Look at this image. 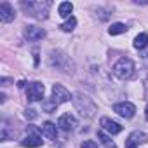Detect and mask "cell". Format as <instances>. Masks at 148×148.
I'll return each mask as SVG.
<instances>
[{
	"mask_svg": "<svg viewBox=\"0 0 148 148\" xmlns=\"http://www.w3.org/2000/svg\"><path fill=\"white\" fill-rule=\"evenodd\" d=\"M82 148H98V145H96L92 139H87V141L82 143Z\"/></svg>",
	"mask_w": 148,
	"mask_h": 148,
	"instance_id": "20",
	"label": "cell"
},
{
	"mask_svg": "<svg viewBox=\"0 0 148 148\" xmlns=\"http://www.w3.org/2000/svg\"><path fill=\"white\" fill-rule=\"evenodd\" d=\"M71 11H73V4H71V2H61L59 7H58V14H59L61 18H71V16H70Z\"/></svg>",
	"mask_w": 148,
	"mask_h": 148,
	"instance_id": "14",
	"label": "cell"
},
{
	"mask_svg": "<svg viewBox=\"0 0 148 148\" xmlns=\"http://www.w3.org/2000/svg\"><path fill=\"white\" fill-rule=\"evenodd\" d=\"M58 125H59L63 131H73V129H75V127L79 125V122H77V119L73 117V115L64 113V115H61V117H59Z\"/></svg>",
	"mask_w": 148,
	"mask_h": 148,
	"instance_id": "8",
	"label": "cell"
},
{
	"mask_svg": "<svg viewBox=\"0 0 148 148\" xmlns=\"http://www.w3.org/2000/svg\"><path fill=\"white\" fill-rule=\"evenodd\" d=\"M125 141H129V143H132V145L139 146V145H143V143H146V141H148V136H146L145 132L134 131V132H131V134H129V138H127Z\"/></svg>",
	"mask_w": 148,
	"mask_h": 148,
	"instance_id": "13",
	"label": "cell"
},
{
	"mask_svg": "<svg viewBox=\"0 0 148 148\" xmlns=\"http://www.w3.org/2000/svg\"><path fill=\"white\" fill-rule=\"evenodd\" d=\"M42 106H44V110H45L47 113H52V112H56L58 103L54 101V98H51V99H45V101L42 103Z\"/></svg>",
	"mask_w": 148,
	"mask_h": 148,
	"instance_id": "19",
	"label": "cell"
},
{
	"mask_svg": "<svg viewBox=\"0 0 148 148\" xmlns=\"http://www.w3.org/2000/svg\"><path fill=\"white\" fill-rule=\"evenodd\" d=\"M113 73H115V77H119L120 80H129L134 75V63L129 58H120L113 64Z\"/></svg>",
	"mask_w": 148,
	"mask_h": 148,
	"instance_id": "2",
	"label": "cell"
},
{
	"mask_svg": "<svg viewBox=\"0 0 148 148\" xmlns=\"http://www.w3.org/2000/svg\"><path fill=\"white\" fill-rule=\"evenodd\" d=\"M21 146H28V148H38L42 146V138L38 134H28L23 141H21Z\"/></svg>",
	"mask_w": 148,
	"mask_h": 148,
	"instance_id": "11",
	"label": "cell"
},
{
	"mask_svg": "<svg viewBox=\"0 0 148 148\" xmlns=\"http://www.w3.org/2000/svg\"><path fill=\"white\" fill-rule=\"evenodd\" d=\"M51 5V2H21V7L26 11V14L35 19H45Z\"/></svg>",
	"mask_w": 148,
	"mask_h": 148,
	"instance_id": "1",
	"label": "cell"
},
{
	"mask_svg": "<svg viewBox=\"0 0 148 148\" xmlns=\"http://www.w3.org/2000/svg\"><path fill=\"white\" fill-rule=\"evenodd\" d=\"M99 124H101V127H103L105 131H108L110 134H119V132H122V125L117 124L115 120L108 119V117H103V119L99 120Z\"/></svg>",
	"mask_w": 148,
	"mask_h": 148,
	"instance_id": "9",
	"label": "cell"
},
{
	"mask_svg": "<svg viewBox=\"0 0 148 148\" xmlns=\"http://www.w3.org/2000/svg\"><path fill=\"white\" fill-rule=\"evenodd\" d=\"M145 117H146V120H148V108H146V112H145Z\"/></svg>",
	"mask_w": 148,
	"mask_h": 148,
	"instance_id": "24",
	"label": "cell"
},
{
	"mask_svg": "<svg viewBox=\"0 0 148 148\" xmlns=\"http://www.w3.org/2000/svg\"><path fill=\"white\" fill-rule=\"evenodd\" d=\"M25 37L28 38V42H38V40L45 38V30H42L38 26H26L25 28Z\"/></svg>",
	"mask_w": 148,
	"mask_h": 148,
	"instance_id": "7",
	"label": "cell"
},
{
	"mask_svg": "<svg viewBox=\"0 0 148 148\" xmlns=\"http://www.w3.org/2000/svg\"><path fill=\"white\" fill-rule=\"evenodd\" d=\"M42 134H44L47 139H56V136H58V127H56L52 122H44V124H42Z\"/></svg>",
	"mask_w": 148,
	"mask_h": 148,
	"instance_id": "12",
	"label": "cell"
},
{
	"mask_svg": "<svg viewBox=\"0 0 148 148\" xmlns=\"http://www.w3.org/2000/svg\"><path fill=\"white\" fill-rule=\"evenodd\" d=\"M9 82H11V80H9V79H2V84H4V86H7V84H9Z\"/></svg>",
	"mask_w": 148,
	"mask_h": 148,
	"instance_id": "23",
	"label": "cell"
},
{
	"mask_svg": "<svg viewBox=\"0 0 148 148\" xmlns=\"http://www.w3.org/2000/svg\"><path fill=\"white\" fill-rule=\"evenodd\" d=\"M125 32H127V26L124 23H113L108 28V33L110 35H120V33H125Z\"/></svg>",
	"mask_w": 148,
	"mask_h": 148,
	"instance_id": "15",
	"label": "cell"
},
{
	"mask_svg": "<svg viewBox=\"0 0 148 148\" xmlns=\"http://www.w3.org/2000/svg\"><path fill=\"white\" fill-rule=\"evenodd\" d=\"M73 105H75V108L80 112L82 117H92L94 112H96V105L91 98L84 96V94H77L75 98H73Z\"/></svg>",
	"mask_w": 148,
	"mask_h": 148,
	"instance_id": "3",
	"label": "cell"
},
{
	"mask_svg": "<svg viewBox=\"0 0 148 148\" xmlns=\"http://www.w3.org/2000/svg\"><path fill=\"white\" fill-rule=\"evenodd\" d=\"M125 148H138V146L132 145V143H129V141H125Z\"/></svg>",
	"mask_w": 148,
	"mask_h": 148,
	"instance_id": "22",
	"label": "cell"
},
{
	"mask_svg": "<svg viewBox=\"0 0 148 148\" xmlns=\"http://www.w3.org/2000/svg\"><path fill=\"white\" fill-rule=\"evenodd\" d=\"M148 45V35L146 33H139L136 38H134V47L136 49H145Z\"/></svg>",
	"mask_w": 148,
	"mask_h": 148,
	"instance_id": "16",
	"label": "cell"
},
{
	"mask_svg": "<svg viewBox=\"0 0 148 148\" xmlns=\"http://www.w3.org/2000/svg\"><path fill=\"white\" fill-rule=\"evenodd\" d=\"M113 112H115L117 115L124 117V119H132L134 113H136V106H134L132 103H129V101H124V103L113 105Z\"/></svg>",
	"mask_w": 148,
	"mask_h": 148,
	"instance_id": "5",
	"label": "cell"
},
{
	"mask_svg": "<svg viewBox=\"0 0 148 148\" xmlns=\"http://www.w3.org/2000/svg\"><path fill=\"white\" fill-rule=\"evenodd\" d=\"M75 26H77V19L71 16V18H68V19H66V21H64V23H63L59 28H61L63 32H71V30L75 28Z\"/></svg>",
	"mask_w": 148,
	"mask_h": 148,
	"instance_id": "17",
	"label": "cell"
},
{
	"mask_svg": "<svg viewBox=\"0 0 148 148\" xmlns=\"http://www.w3.org/2000/svg\"><path fill=\"white\" fill-rule=\"evenodd\" d=\"M44 92H45V87L40 82H32L26 87V96H28L30 101H40V99H44Z\"/></svg>",
	"mask_w": 148,
	"mask_h": 148,
	"instance_id": "4",
	"label": "cell"
},
{
	"mask_svg": "<svg viewBox=\"0 0 148 148\" xmlns=\"http://www.w3.org/2000/svg\"><path fill=\"white\" fill-rule=\"evenodd\" d=\"M52 98H54V101L59 105V103L70 101V99H71V94H70L68 89H64L61 84H54V86H52Z\"/></svg>",
	"mask_w": 148,
	"mask_h": 148,
	"instance_id": "6",
	"label": "cell"
},
{
	"mask_svg": "<svg viewBox=\"0 0 148 148\" xmlns=\"http://www.w3.org/2000/svg\"><path fill=\"white\" fill-rule=\"evenodd\" d=\"M14 9L11 7V4H7V2H2L0 4V19H2L4 23H11L12 19H14Z\"/></svg>",
	"mask_w": 148,
	"mask_h": 148,
	"instance_id": "10",
	"label": "cell"
},
{
	"mask_svg": "<svg viewBox=\"0 0 148 148\" xmlns=\"http://www.w3.org/2000/svg\"><path fill=\"white\" fill-rule=\"evenodd\" d=\"M25 117H26V119H30V120H33V119L37 117V113H35V110H32V108H28V110L25 112Z\"/></svg>",
	"mask_w": 148,
	"mask_h": 148,
	"instance_id": "21",
	"label": "cell"
},
{
	"mask_svg": "<svg viewBox=\"0 0 148 148\" xmlns=\"http://www.w3.org/2000/svg\"><path fill=\"white\" fill-rule=\"evenodd\" d=\"M98 139L101 141V145H103V146H106V148H115L113 141H112V139H110V138L103 132V131H99V132H98Z\"/></svg>",
	"mask_w": 148,
	"mask_h": 148,
	"instance_id": "18",
	"label": "cell"
}]
</instances>
